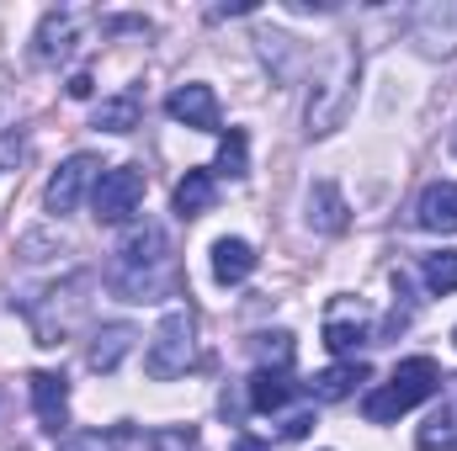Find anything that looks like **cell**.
Segmentation results:
<instances>
[{"label": "cell", "mask_w": 457, "mask_h": 451, "mask_svg": "<svg viewBox=\"0 0 457 451\" xmlns=\"http://www.w3.org/2000/svg\"><path fill=\"white\" fill-rule=\"evenodd\" d=\"M415 224L431 234H457V181H431L415 202Z\"/></svg>", "instance_id": "cell-15"}, {"label": "cell", "mask_w": 457, "mask_h": 451, "mask_svg": "<svg viewBox=\"0 0 457 451\" xmlns=\"http://www.w3.org/2000/svg\"><path fill=\"white\" fill-rule=\"evenodd\" d=\"M420 282H426L436 298L457 292V250H436V255H426V266H420Z\"/></svg>", "instance_id": "cell-23"}, {"label": "cell", "mask_w": 457, "mask_h": 451, "mask_svg": "<svg viewBox=\"0 0 457 451\" xmlns=\"http://www.w3.org/2000/svg\"><path fill=\"white\" fill-rule=\"evenodd\" d=\"M213 202H219L213 170H187V176L176 181V213H181V218H203Z\"/></svg>", "instance_id": "cell-17"}, {"label": "cell", "mask_w": 457, "mask_h": 451, "mask_svg": "<svg viewBox=\"0 0 457 451\" xmlns=\"http://www.w3.org/2000/svg\"><path fill=\"white\" fill-rule=\"evenodd\" d=\"M165 117H170V122H187V127H197V133H219V96H213V86H203V80L176 86V91L165 96Z\"/></svg>", "instance_id": "cell-12"}, {"label": "cell", "mask_w": 457, "mask_h": 451, "mask_svg": "<svg viewBox=\"0 0 457 451\" xmlns=\"http://www.w3.org/2000/svg\"><path fill=\"white\" fill-rule=\"evenodd\" d=\"M80 287H86V276H70L64 287H43L37 298H21V314H27L37 345H64L70 324L80 319V298H75Z\"/></svg>", "instance_id": "cell-5"}, {"label": "cell", "mask_w": 457, "mask_h": 451, "mask_svg": "<svg viewBox=\"0 0 457 451\" xmlns=\"http://www.w3.org/2000/svg\"><path fill=\"white\" fill-rule=\"evenodd\" d=\"M415 447L420 451H457V377H442V404L415 430Z\"/></svg>", "instance_id": "cell-14"}, {"label": "cell", "mask_w": 457, "mask_h": 451, "mask_svg": "<svg viewBox=\"0 0 457 451\" xmlns=\"http://www.w3.org/2000/svg\"><path fill=\"white\" fill-rule=\"evenodd\" d=\"M27 388H32L37 430L64 436V430H70V382H64V372H32V377H27Z\"/></svg>", "instance_id": "cell-11"}, {"label": "cell", "mask_w": 457, "mask_h": 451, "mask_svg": "<svg viewBox=\"0 0 457 451\" xmlns=\"http://www.w3.org/2000/svg\"><path fill=\"white\" fill-rule=\"evenodd\" d=\"M356 80H361V53H356L351 43H336L330 59H325V70H320L314 86H309V107H303L309 138H325V133H336L345 122L351 96H356Z\"/></svg>", "instance_id": "cell-2"}, {"label": "cell", "mask_w": 457, "mask_h": 451, "mask_svg": "<svg viewBox=\"0 0 457 451\" xmlns=\"http://www.w3.org/2000/svg\"><path fill=\"white\" fill-rule=\"evenodd\" d=\"M80 32H86V11H75V5H59V11H48L43 21H37V37H32V59L37 64H64V59H75V48H80Z\"/></svg>", "instance_id": "cell-7"}, {"label": "cell", "mask_w": 457, "mask_h": 451, "mask_svg": "<svg viewBox=\"0 0 457 451\" xmlns=\"http://www.w3.org/2000/svg\"><path fill=\"white\" fill-rule=\"evenodd\" d=\"M436 388H442V366H436L431 356H410V361L394 366V377H388L383 388H372V393L361 398V414H367L372 425H388V420L410 414L415 404H426Z\"/></svg>", "instance_id": "cell-3"}, {"label": "cell", "mask_w": 457, "mask_h": 451, "mask_svg": "<svg viewBox=\"0 0 457 451\" xmlns=\"http://www.w3.org/2000/svg\"><path fill=\"white\" fill-rule=\"evenodd\" d=\"M192 366H197V319H192V308H176V314H165V324L149 340L144 372L154 382H170V377H187Z\"/></svg>", "instance_id": "cell-4"}, {"label": "cell", "mask_w": 457, "mask_h": 451, "mask_svg": "<svg viewBox=\"0 0 457 451\" xmlns=\"http://www.w3.org/2000/svg\"><path fill=\"white\" fill-rule=\"evenodd\" d=\"M144 202V170L138 165H112L96 176L91 186V208H96V224H128Z\"/></svg>", "instance_id": "cell-6"}, {"label": "cell", "mask_w": 457, "mask_h": 451, "mask_svg": "<svg viewBox=\"0 0 457 451\" xmlns=\"http://www.w3.org/2000/svg\"><path fill=\"white\" fill-rule=\"evenodd\" d=\"M91 127H102V133H133L138 127V96L133 91H122V96H107L96 117H91Z\"/></svg>", "instance_id": "cell-21"}, {"label": "cell", "mask_w": 457, "mask_h": 451, "mask_svg": "<svg viewBox=\"0 0 457 451\" xmlns=\"http://www.w3.org/2000/svg\"><path fill=\"white\" fill-rule=\"evenodd\" d=\"M234 451H271L266 441H255V436H245V441H234Z\"/></svg>", "instance_id": "cell-29"}, {"label": "cell", "mask_w": 457, "mask_h": 451, "mask_svg": "<svg viewBox=\"0 0 457 451\" xmlns=\"http://www.w3.org/2000/svg\"><path fill=\"white\" fill-rule=\"evenodd\" d=\"M219 176L228 181H245L250 176V138H245V127H228L224 144H219V165H213Z\"/></svg>", "instance_id": "cell-22"}, {"label": "cell", "mask_w": 457, "mask_h": 451, "mask_svg": "<svg viewBox=\"0 0 457 451\" xmlns=\"http://www.w3.org/2000/svg\"><path fill=\"white\" fill-rule=\"evenodd\" d=\"M91 91H96V80H91V75H75V80H70V96H75V102H86Z\"/></svg>", "instance_id": "cell-28"}, {"label": "cell", "mask_w": 457, "mask_h": 451, "mask_svg": "<svg viewBox=\"0 0 457 451\" xmlns=\"http://www.w3.org/2000/svg\"><path fill=\"white\" fill-rule=\"evenodd\" d=\"M293 393H298V388L287 382V372H266V366H255V377H250V409H255V414H277V409H287Z\"/></svg>", "instance_id": "cell-20"}, {"label": "cell", "mask_w": 457, "mask_h": 451, "mask_svg": "<svg viewBox=\"0 0 457 451\" xmlns=\"http://www.w3.org/2000/svg\"><path fill=\"white\" fill-rule=\"evenodd\" d=\"M309 425H314V414H293V420L282 425V441H298V436H309Z\"/></svg>", "instance_id": "cell-27"}, {"label": "cell", "mask_w": 457, "mask_h": 451, "mask_svg": "<svg viewBox=\"0 0 457 451\" xmlns=\"http://www.w3.org/2000/svg\"><path fill=\"white\" fill-rule=\"evenodd\" d=\"M303 224L314 228V234H345L351 208H345V197H341L336 181H314V186H309V197H303Z\"/></svg>", "instance_id": "cell-13"}, {"label": "cell", "mask_w": 457, "mask_h": 451, "mask_svg": "<svg viewBox=\"0 0 457 451\" xmlns=\"http://www.w3.org/2000/svg\"><path fill=\"white\" fill-rule=\"evenodd\" d=\"M453 345H457V330H453Z\"/></svg>", "instance_id": "cell-32"}, {"label": "cell", "mask_w": 457, "mask_h": 451, "mask_svg": "<svg viewBox=\"0 0 457 451\" xmlns=\"http://www.w3.org/2000/svg\"><path fill=\"white\" fill-rule=\"evenodd\" d=\"M133 340H138L133 324H102L96 340H91V350H86V366H91V372H102V377L117 372V366H122V356L133 350Z\"/></svg>", "instance_id": "cell-16"}, {"label": "cell", "mask_w": 457, "mask_h": 451, "mask_svg": "<svg viewBox=\"0 0 457 451\" xmlns=\"http://www.w3.org/2000/svg\"><path fill=\"white\" fill-rule=\"evenodd\" d=\"M250 350L261 356V366H266V372H287V361H293V335H287V330L255 335V340H250Z\"/></svg>", "instance_id": "cell-24"}, {"label": "cell", "mask_w": 457, "mask_h": 451, "mask_svg": "<svg viewBox=\"0 0 457 451\" xmlns=\"http://www.w3.org/2000/svg\"><path fill=\"white\" fill-rule=\"evenodd\" d=\"M107 287L122 303H160L176 287V260L160 224H133L107 266Z\"/></svg>", "instance_id": "cell-1"}, {"label": "cell", "mask_w": 457, "mask_h": 451, "mask_svg": "<svg viewBox=\"0 0 457 451\" xmlns=\"http://www.w3.org/2000/svg\"><path fill=\"white\" fill-rule=\"evenodd\" d=\"M21 160V133H0V170H11Z\"/></svg>", "instance_id": "cell-26"}, {"label": "cell", "mask_w": 457, "mask_h": 451, "mask_svg": "<svg viewBox=\"0 0 457 451\" xmlns=\"http://www.w3.org/2000/svg\"><path fill=\"white\" fill-rule=\"evenodd\" d=\"M356 382H367V366L361 361H336V366H325L314 382H309V393L320 398V404H341L356 393Z\"/></svg>", "instance_id": "cell-18"}, {"label": "cell", "mask_w": 457, "mask_h": 451, "mask_svg": "<svg viewBox=\"0 0 457 451\" xmlns=\"http://www.w3.org/2000/svg\"><path fill=\"white\" fill-rule=\"evenodd\" d=\"M453 154H457V127H453Z\"/></svg>", "instance_id": "cell-30"}, {"label": "cell", "mask_w": 457, "mask_h": 451, "mask_svg": "<svg viewBox=\"0 0 457 451\" xmlns=\"http://www.w3.org/2000/svg\"><path fill=\"white\" fill-rule=\"evenodd\" d=\"M325 345H330L341 361H356V350H361V345H378V330H372V314H367V303L341 298V303L325 314Z\"/></svg>", "instance_id": "cell-8"}, {"label": "cell", "mask_w": 457, "mask_h": 451, "mask_svg": "<svg viewBox=\"0 0 457 451\" xmlns=\"http://www.w3.org/2000/svg\"><path fill=\"white\" fill-rule=\"evenodd\" d=\"M255 266H261V255L250 250V239H219V244H213V276H219L224 287L245 282Z\"/></svg>", "instance_id": "cell-19"}, {"label": "cell", "mask_w": 457, "mask_h": 451, "mask_svg": "<svg viewBox=\"0 0 457 451\" xmlns=\"http://www.w3.org/2000/svg\"><path fill=\"white\" fill-rule=\"evenodd\" d=\"M59 451H117V436H102V430H75V436H64Z\"/></svg>", "instance_id": "cell-25"}, {"label": "cell", "mask_w": 457, "mask_h": 451, "mask_svg": "<svg viewBox=\"0 0 457 451\" xmlns=\"http://www.w3.org/2000/svg\"><path fill=\"white\" fill-rule=\"evenodd\" d=\"M410 37L420 43L426 59H453L457 53V0L420 5V11L410 16Z\"/></svg>", "instance_id": "cell-9"}, {"label": "cell", "mask_w": 457, "mask_h": 451, "mask_svg": "<svg viewBox=\"0 0 457 451\" xmlns=\"http://www.w3.org/2000/svg\"><path fill=\"white\" fill-rule=\"evenodd\" d=\"M96 176H102V165H96L91 154H70V160L54 170V181H48V192H43V208H48L54 218L75 213L80 197H86V186H96Z\"/></svg>", "instance_id": "cell-10"}, {"label": "cell", "mask_w": 457, "mask_h": 451, "mask_svg": "<svg viewBox=\"0 0 457 451\" xmlns=\"http://www.w3.org/2000/svg\"><path fill=\"white\" fill-rule=\"evenodd\" d=\"M5 451H27V447H5Z\"/></svg>", "instance_id": "cell-31"}]
</instances>
